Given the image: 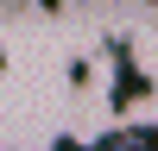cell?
<instances>
[{"label": "cell", "instance_id": "6da1fadb", "mask_svg": "<svg viewBox=\"0 0 158 151\" xmlns=\"http://www.w3.org/2000/svg\"><path fill=\"white\" fill-rule=\"evenodd\" d=\"M114 113V13L0 6V151L89 145Z\"/></svg>", "mask_w": 158, "mask_h": 151}]
</instances>
